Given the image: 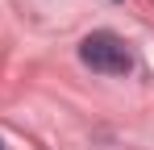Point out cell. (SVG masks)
<instances>
[{"label": "cell", "mask_w": 154, "mask_h": 150, "mask_svg": "<svg viewBox=\"0 0 154 150\" xmlns=\"http://www.w3.org/2000/svg\"><path fill=\"white\" fill-rule=\"evenodd\" d=\"M79 58H83V67H92V71H100V75H129L133 71L129 46L117 33H108V29L88 33V38L79 42Z\"/></svg>", "instance_id": "1"}]
</instances>
